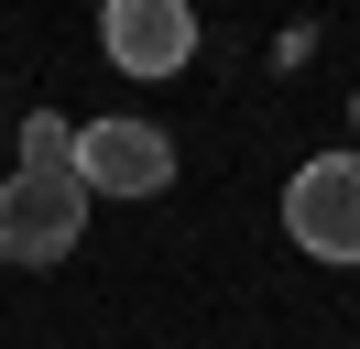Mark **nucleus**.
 <instances>
[{
    "label": "nucleus",
    "instance_id": "3",
    "mask_svg": "<svg viewBox=\"0 0 360 349\" xmlns=\"http://www.w3.org/2000/svg\"><path fill=\"white\" fill-rule=\"evenodd\" d=\"M77 186L88 196H164L175 186V142L153 120H131V109L120 120H88L77 131Z\"/></svg>",
    "mask_w": 360,
    "mask_h": 349
},
{
    "label": "nucleus",
    "instance_id": "2",
    "mask_svg": "<svg viewBox=\"0 0 360 349\" xmlns=\"http://www.w3.org/2000/svg\"><path fill=\"white\" fill-rule=\"evenodd\" d=\"M77 240H88V186L77 174H0V262L44 273Z\"/></svg>",
    "mask_w": 360,
    "mask_h": 349
},
{
    "label": "nucleus",
    "instance_id": "1",
    "mask_svg": "<svg viewBox=\"0 0 360 349\" xmlns=\"http://www.w3.org/2000/svg\"><path fill=\"white\" fill-rule=\"evenodd\" d=\"M284 240L306 262H360V153H316L284 174Z\"/></svg>",
    "mask_w": 360,
    "mask_h": 349
},
{
    "label": "nucleus",
    "instance_id": "5",
    "mask_svg": "<svg viewBox=\"0 0 360 349\" xmlns=\"http://www.w3.org/2000/svg\"><path fill=\"white\" fill-rule=\"evenodd\" d=\"M22 174H77V131L55 120V109H33V120H22Z\"/></svg>",
    "mask_w": 360,
    "mask_h": 349
},
{
    "label": "nucleus",
    "instance_id": "6",
    "mask_svg": "<svg viewBox=\"0 0 360 349\" xmlns=\"http://www.w3.org/2000/svg\"><path fill=\"white\" fill-rule=\"evenodd\" d=\"M349 109H360V99H349ZM349 153H360V142H349Z\"/></svg>",
    "mask_w": 360,
    "mask_h": 349
},
{
    "label": "nucleus",
    "instance_id": "4",
    "mask_svg": "<svg viewBox=\"0 0 360 349\" xmlns=\"http://www.w3.org/2000/svg\"><path fill=\"white\" fill-rule=\"evenodd\" d=\"M98 44H110L120 77H175V65L197 55V11H186V0H110V11H98Z\"/></svg>",
    "mask_w": 360,
    "mask_h": 349
}]
</instances>
